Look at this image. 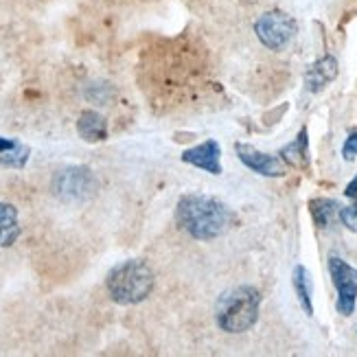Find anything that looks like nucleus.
<instances>
[{
  "label": "nucleus",
  "mask_w": 357,
  "mask_h": 357,
  "mask_svg": "<svg viewBox=\"0 0 357 357\" xmlns=\"http://www.w3.org/2000/svg\"><path fill=\"white\" fill-rule=\"evenodd\" d=\"M178 224L197 241H211L226 232L232 215L226 204L211 195H184L176 208Z\"/></svg>",
  "instance_id": "obj_1"
},
{
  "label": "nucleus",
  "mask_w": 357,
  "mask_h": 357,
  "mask_svg": "<svg viewBox=\"0 0 357 357\" xmlns=\"http://www.w3.org/2000/svg\"><path fill=\"white\" fill-rule=\"evenodd\" d=\"M261 294L250 285L235 287L222 294L215 307L217 327L226 333H243L252 329L259 318Z\"/></svg>",
  "instance_id": "obj_2"
},
{
  "label": "nucleus",
  "mask_w": 357,
  "mask_h": 357,
  "mask_svg": "<svg viewBox=\"0 0 357 357\" xmlns=\"http://www.w3.org/2000/svg\"><path fill=\"white\" fill-rule=\"evenodd\" d=\"M105 287L114 303L138 305L153 289V272L145 261H126L107 274Z\"/></svg>",
  "instance_id": "obj_3"
},
{
  "label": "nucleus",
  "mask_w": 357,
  "mask_h": 357,
  "mask_svg": "<svg viewBox=\"0 0 357 357\" xmlns=\"http://www.w3.org/2000/svg\"><path fill=\"white\" fill-rule=\"evenodd\" d=\"M298 31L296 20L287 15L285 11H268L255 22V33L263 46L270 51H281L294 40Z\"/></svg>",
  "instance_id": "obj_4"
},
{
  "label": "nucleus",
  "mask_w": 357,
  "mask_h": 357,
  "mask_svg": "<svg viewBox=\"0 0 357 357\" xmlns=\"http://www.w3.org/2000/svg\"><path fill=\"white\" fill-rule=\"evenodd\" d=\"M329 274L337 289V303H335L337 312L342 316H351L355 312V303H357V270L340 257H331Z\"/></svg>",
  "instance_id": "obj_5"
},
{
  "label": "nucleus",
  "mask_w": 357,
  "mask_h": 357,
  "mask_svg": "<svg viewBox=\"0 0 357 357\" xmlns=\"http://www.w3.org/2000/svg\"><path fill=\"white\" fill-rule=\"evenodd\" d=\"M53 189L64 199H84L95 193L97 180L92 176L90 169H86V167H68V169L57 172Z\"/></svg>",
  "instance_id": "obj_6"
},
{
  "label": "nucleus",
  "mask_w": 357,
  "mask_h": 357,
  "mask_svg": "<svg viewBox=\"0 0 357 357\" xmlns=\"http://www.w3.org/2000/svg\"><path fill=\"white\" fill-rule=\"evenodd\" d=\"M235 151H237L239 160L248 169H252L255 174H261V176H266V178H281V176H285V165H283L281 158L270 156V153H263L257 147L245 145V143H237Z\"/></svg>",
  "instance_id": "obj_7"
},
{
  "label": "nucleus",
  "mask_w": 357,
  "mask_h": 357,
  "mask_svg": "<svg viewBox=\"0 0 357 357\" xmlns=\"http://www.w3.org/2000/svg\"><path fill=\"white\" fill-rule=\"evenodd\" d=\"M220 156H222V147L217 141H206L193 149H186L182 153V160L189 162L197 169H204L211 176H220L222 174V165H220Z\"/></svg>",
  "instance_id": "obj_8"
},
{
  "label": "nucleus",
  "mask_w": 357,
  "mask_h": 357,
  "mask_svg": "<svg viewBox=\"0 0 357 357\" xmlns=\"http://www.w3.org/2000/svg\"><path fill=\"white\" fill-rule=\"evenodd\" d=\"M337 77V59L333 55H324L305 73V86L309 92H320Z\"/></svg>",
  "instance_id": "obj_9"
},
{
  "label": "nucleus",
  "mask_w": 357,
  "mask_h": 357,
  "mask_svg": "<svg viewBox=\"0 0 357 357\" xmlns=\"http://www.w3.org/2000/svg\"><path fill=\"white\" fill-rule=\"evenodd\" d=\"M77 132L88 143H101L107 138V121L95 110H84L77 119Z\"/></svg>",
  "instance_id": "obj_10"
},
{
  "label": "nucleus",
  "mask_w": 357,
  "mask_h": 357,
  "mask_svg": "<svg viewBox=\"0 0 357 357\" xmlns=\"http://www.w3.org/2000/svg\"><path fill=\"white\" fill-rule=\"evenodd\" d=\"M291 283H294V291H296L303 312L307 316H314V303H312L314 283H312V274L307 272L305 266H296V268H294V272H291Z\"/></svg>",
  "instance_id": "obj_11"
},
{
  "label": "nucleus",
  "mask_w": 357,
  "mask_h": 357,
  "mask_svg": "<svg viewBox=\"0 0 357 357\" xmlns=\"http://www.w3.org/2000/svg\"><path fill=\"white\" fill-rule=\"evenodd\" d=\"M20 237V226H18V211L13 204L0 202V248L11 245Z\"/></svg>",
  "instance_id": "obj_12"
},
{
  "label": "nucleus",
  "mask_w": 357,
  "mask_h": 357,
  "mask_svg": "<svg viewBox=\"0 0 357 357\" xmlns=\"http://www.w3.org/2000/svg\"><path fill=\"white\" fill-rule=\"evenodd\" d=\"M281 156L291 167H307L309 165V138H307V128H303L298 132V136L294 138L289 145H285L281 149Z\"/></svg>",
  "instance_id": "obj_13"
},
{
  "label": "nucleus",
  "mask_w": 357,
  "mask_h": 357,
  "mask_svg": "<svg viewBox=\"0 0 357 357\" xmlns=\"http://www.w3.org/2000/svg\"><path fill=\"white\" fill-rule=\"evenodd\" d=\"M340 208L342 206L329 197H316L309 202V211H312V217L318 228H329L335 217H340Z\"/></svg>",
  "instance_id": "obj_14"
},
{
  "label": "nucleus",
  "mask_w": 357,
  "mask_h": 357,
  "mask_svg": "<svg viewBox=\"0 0 357 357\" xmlns=\"http://www.w3.org/2000/svg\"><path fill=\"white\" fill-rule=\"evenodd\" d=\"M29 160V147L15 143L13 149L5 151L3 156H0V165L3 167H13V169H22Z\"/></svg>",
  "instance_id": "obj_15"
},
{
  "label": "nucleus",
  "mask_w": 357,
  "mask_h": 357,
  "mask_svg": "<svg viewBox=\"0 0 357 357\" xmlns=\"http://www.w3.org/2000/svg\"><path fill=\"white\" fill-rule=\"evenodd\" d=\"M340 222H342L349 230L357 232V202L351 206L340 208Z\"/></svg>",
  "instance_id": "obj_16"
},
{
  "label": "nucleus",
  "mask_w": 357,
  "mask_h": 357,
  "mask_svg": "<svg viewBox=\"0 0 357 357\" xmlns=\"http://www.w3.org/2000/svg\"><path fill=\"white\" fill-rule=\"evenodd\" d=\"M342 156L347 160H353L357 156V130L349 134V138L344 141V147H342Z\"/></svg>",
  "instance_id": "obj_17"
},
{
  "label": "nucleus",
  "mask_w": 357,
  "mask_h": 357,
  "mask_svg": "<svg viewBox=\"0 0 357 357\" xmlns=\"http://www.w3.org/2000/svg\"><path fill=\"white\" fill-rule=\"evenodd\" d=\"M344 195L347 197H351L353 202H357V176L347 184V189H344Z\"/></svg>",
  "instance_id": "obj_18"
},
{
  "label": "nucleus",
  "mask_w": 357,
  "mask_h": 357,
  "mask_svg": "<svg viewBox=\"0 0 357 357\" xmlns=\"http://www.w3.org/2000/svg\"><path fill=\"white\" fill-rule=\"evenodd\" d=\"M15 143H18V141H11V138H3V136H0V153H5V151L13 149Z\"/></svg>",
  "instance_id": "obj_19"
}]
</instances>
